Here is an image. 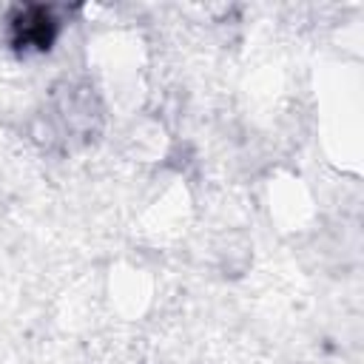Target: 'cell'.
<instances>
[{"label": "cell", "mask_w": 364, "mask_h": 364, "mask_svg": "<svg viewBox=\"0 0 364 364\" xmlns=\"http://www.w3.org/2000/svg\"><path fill=\"white\" fill-rule=\"evenodd\" d=\"M213 256H216V267L225 276L239 279L247 273V267L253 262V242L242 230H230L213 245Z\"/></svg>", "instance_id": "1"}]
</instances>
